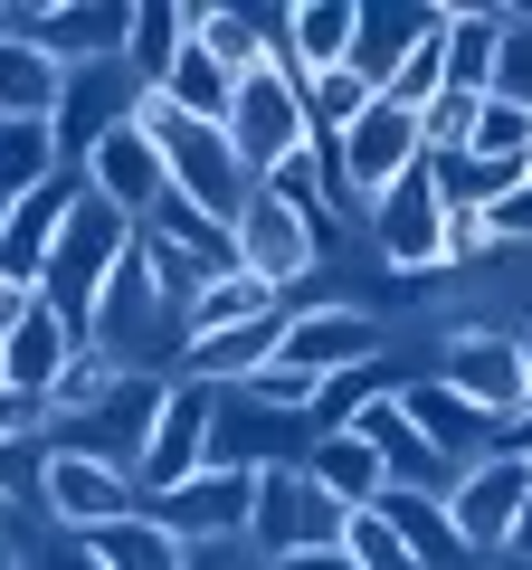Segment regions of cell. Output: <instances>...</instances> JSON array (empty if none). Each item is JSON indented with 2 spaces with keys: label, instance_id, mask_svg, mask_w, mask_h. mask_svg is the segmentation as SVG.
I'll return each instance as SVG.
<instances>
[{
  "label": "cell",
  "instance_id": "1",
  "mask_svg": "<svg viewBox=\"0 0 532 570\" xmlns=\"http://www.w3.org/2000/svg\"><path fill=\"white\" fill-rule=\"evenodd\" d=\"M134 228L144 219H124L115 200H96V190H77V209H67V228H58V247H48V276H39V295L77 324V343L96 333V295L115 285V266L134 257Z\"/></svg>",
  "mask_w": 532,
  "mask_h": 570
},
{
  "label": "cell",
  "instance_id": "2",
  "mask_svg": "<svg viewBox=\"0 0 532 570\" xmlns=\"http://www.w3.org/2000/svg\"><path fill=\"white\" fill-rule=\"evenodd\" d=\"M228 153L247 163V181H276L314 153V115H305V77L286 67H257L238 77V105H228Z\"/></svg>",
  "mask_w": 532,
  "mask_h": 570
},
{
  "label": "cell",
  "instance_id": "3",
  "mask_svg": "<svg viewBox=\"0 0 532 570\" xmlns=\"http://www.w3.org/2000/svg\"><path fill=\"white\" fill-rule=\"evenodd\" d=\"M410 163H428L418 115H400V105L371 96V115L352 124L343 142H324V200H333V209H362V219H371V200H381V190L400 181Z\"/></svg>",
  "mask_w": 532,
  "mask_h": 570
},
{
  "label": "cell",
  "instance_id": "4",
  "mask_svg": "<svg viewBox=\"0 0 532 570\" xmlns=\"http://www.w3.org/2000/svg\"><path fill=\"white\" fill-rule=\"evenodd\" d=\"M162 400H171V371H115L96 409H77L67 428H48V448H77V456H105L115 475L144 466L152 428H162Z\"/></svg>",
  "mask_w": 532,
  "mask_h": 570
},
{
  "label": "cell",
  "instance_id": "5",
  "mask_svg": "<svg viewBox=\"0 0 532 570\" xmlns=\"http://www.w3.org/2000/svg\"><path fill=\"white\" fill-rule=\"evenodd\" d=\"M228 238H238V266H247L257 285H276L286 305H295V285L324 266V219H305V209H295L276 181L247 190V209L228 219Z\"/></svg>",
  "mask_w": 532,
  "mask_h": 570
},
{
  "label": "cell",
  "instance_id": "6",
  "mask_svg": "<svg viewBox=\"0 0 532 570\" xmlns=\"http://www.w3.org/2000/svg\"><path fill=\"white\" fill-rule=\"evenodd\" d=\"M371 247H381L390 276H447V200H437L428 163H410L371 200Z\"/></svg>",
  "mask_w": 532,
  "mask_h": 570
},
{
  "label": "cell",
  "instance_id": "7",
  "mask_svg": "<svg viewBox=\"0 0 532 570\" xmlns=\"http://www.w3.org/2000/svg\"><path fill=\"white\" fill-rule=\"evenodd\" d=\"M343 523H352V513L333 504L305 466H257V523H247L257 561H276V551H333Z\"/></svg>",
  "mask_w": 532,
  "mask_h": 570
},
{
  "label": "cell",
  "instance_id": "8",
  "mask_svg": "<svg viewBox=\"0 0 532 570\" xmlns=\"http://www.w3.org/2000/svg\"><path fill=\"white\" fill-rule=\"evenodd\" d=\"M428 381H447L456 400H475L485 419H523V343H513L504 324H456L447 343H437V371Z\"/></svg>",
  "mask_w": 532,
  "mask_h": 570
},
{
  "label": "cell",
  "instance_id": "9",
  "mask_svg": "<svg viewBox=\"0 0 532 570\" xmlns=\"http://www.w3.org/2000/svg\"><path fill=\"white\" fill-rule=\"evenodd\" d=\"M286 371L305 381H333V371H362V362H390V324L371 305H295L286 314Z\"/></svg>",
  "mask_w": 532,
  "mask_h": 570
},
{
  "label": "cell",
  "instance_id": "10",
  "mask_svg": "<svg viewBox=\"0 0 532 570\" xmlns=\"http://www.w3.org/2000/svg\"><path fill=\"white\" fill-rule=\"evenodd\" d=\"M152 523L171 532L181 551H200V542H247V523H257V475H228V466H200L190 485H171V494H152Z\"/></svg>",
  "mask_w": 532,
  "mask_h": 570
},
{
  "label": "cell",
  "instance_id": "11",
  "mask_svg": "<svg viewBox=\"0 0 532 570\" xmlns=\"http://www.w3.org/2000/svg\"><path fill=\"white\" fill-rule=\"evenodd\" d=\"M209 419H219V390H200V381H171V400H162V428H152L144 466H134V504H152V494L190 485V475L209 466Z\"/></svg>",
  "mask_w": 532,
  "mask_h": 570
},
{
  "label": "cell",
  "instance_id": "12",
  "mask_svg": "<svg viewBox=\"0 0 532 570\" xmlns=\"http://www.w3.org/2000/svg\"><path fill=\"white\" fill-rule=\"evenodd\" d=\"M134 96H144V86L124 77V58L67 67V96H58V115H48V134H58V163H67V171H86V153H96V142L115 134L124 115H134Z\"/></svg>",
  "mask_w": 532,
  "mask_h": 570
},
{
  "label": "cell",
  "instance_id": "13",
  "mask_svg": "<svg viewBox=\"0 0 532 570\" xmlns=\"http://www.w3.org/2000/svg\"><path fill=\"white\" fill-rule=\"evenodd\" d=\"M39 513H48L58 532H105L115 513H134V475H115L105 456L48 448V475H39Z\"/></svg>",
  "mask_w": 532,
  "mask_h": 570
},
{
  "label": "cell",
  "instance_id": "14",
  "mask_svg": "<svg viewBox=\"0 0 532 570\" xmlns=\"http://www.w3.org/2000/svg\"><path fill=\"white\" fill-rule=\"evenodd\" d=\"M400 409H410V428L428 438L437 456H447L456 475L485 466V456H504V419H485L475 400H456L447 381H400Z\"/></svg>",
  "mask_w": 532,
  "mask_h": 570
},
{
  "label": "cell",
  "instance_id": "15",
  "mask_svg": "<svg viewBox=\"0 0 532 570\" xmlns=\"http://www.w3.org/2000/svg\"><path fill=\"white\" fill-rule=\"evenodd\" d=\"M523 494H532V466L523 456H485V466H466L456 475V494H447V513H456V542L475 551V561H504V532H513V513H523Z\"/></svg>",
  "mask_w": 532,
  "mask_h": 570
},
{
  "label": "cell",
  "instance_id": "16",
  "mask_svg": "<svg viewBox=\"0 0 532 570\" xmlns=\"http://www.w3.org/2000/svg\"><path fill=\"white\" fill-rule=\"evenodd\" d=\"M77 190H86V171H58V181L29 190V200H0V276H10V285H29V295H39L48 247H58V228H67V209H77Z\"/></svg>",
  "mask_w": 532,
  "mask_h": 570
},
{
  "label": "cell",
  "instance_id": "17",
  "mask_svg": "<svg viewBox=\"0 0 532 570\" xmlns=\"http://www.w3.org/2000/svg\"><path fill=\"white\" fill-rule=\"evenodd\" d=\"M437 29H447V0H352V77L381 96V77Z\"/></svg>",
  "mask_w": 532,
  "mask_h": 570
},
{
  "label": "cell",
  "instance_id": "18",
  "mask_svg": "<svg viewBox=\"0 0 532 570\" xmlns=\"http://www.w3.org/2000/svg\"><path fill=\"white\" fill-rule=\"evenodd\" d=\"M77 352H86V343H77V324H67V314L39 295L20 324L0 333V381L20 390V400H39V419H48V390L67 381V362H77Z\"/></svg>",
  "mask_w": 532,
  "mask_h": 570
},
{
  "label": "cell",
  "instance_id": "19",
  "mask_svg": "<svg viewBox=\"0 0 532 570\" xmlns=\"http://www.w3.org/2000/svg\"><path fill=\"white\" fill-rule=\"evenodd\" d=\"M86 190H96V200H115L124 219H144V209L171 190V171H162V142H152L144 124L124 115L115 134H105L96 153H86Z\"/></svg>",
  "mask_w": 532,
  "mask_h": 570
},
{
  "label": "cell",
  "instance_id": "20",
  "mask_svg": "<svg viewBox=\"0 0 532 570\" xmlns=\"http://www.w3.org/2000/svg\"><path fill=\"white\" fill-rule=\"evenodd\" d=\"M124 20H134V0H48L29 20V48L58 67H96V58H124Z\"/></svg>",
  "mask_w": 532,
  "mask_h": 570
},
{
  "label": "cell",
  "instance_id": "21",
  "mask_svg": "<svg viewBox=\"0 0 532 570\" xmlns=\"http://www.w3.org/2000/svg\"><path fill=\"white\" fill-rule=\"evenodd\" d=\"M504 67V0H447V96L485 105Z\"/></svg>",
  "mask_w": 532,
  "mask_h": 570
},
{
  "label": "cell",
  "instance_id": "22",
  "mask_svg": "<svg viewBox=\"0 0 532 570\" xmlns=\"http://www.w3.org/2000/svg\"><path fill=\"white\" fill-rule=\"evenodd\" d=\"M295 466H305V475H314V485H324L343 513H371V504L390 494L381 448H371V438H352V428H343V438H305V456H295Z\"/></svg>",
  "mask_w": 532,
  "mask_h": 570
},
{
  "label": "cell",
  "instance_id": "23",
  "mask_svg": "<svg viewBox=\"0 0 532 570\" xmlns=\"http://www.w3.org/2000/svg\"><path fill=\"white\" fill-rule=\"evenodd\" d=\"M144 238H162V247H181V257L200 266V285H219V276H238V238H228V219H209V209H190L181 190H162V200L144 209Z\"/></svg>",
  "mask_w": 532,
  "mask_h": 570
},
{
  "label": "cell",
  "instance_id": "24",
  "mask_svg": "<svg viewBox=\"0 0 532 570\" xmlns=\"http://www.w3.org/2000/svg\"><path fill=\"white\" fill-rule=\"evenodd\" d=\"M286 67L305 86L352 67V0H286Z\"/></svg>",
  "mask_w": 532,
  "mask_h": 570
},
{
  "label": "cell",
  "instance_id": "25",
  "mask_svg": "<svg viewBox=\"0 0 532 570\" xmlns=\"http://www.w3.org/2000/svg\"><path fill=\"white\" fill-rule=\"evenodd\" d=\"M181 48H190V0H134V20H124V77L152 96Z\"/></svg>",
  "mask_w": 532,
  "mask_h": 570
},
{
  "label": "cell",
  "instance_id": "26",
  "mask_svg": "<svg viewBox=\"0 0 532 570\" xmlns=\"http://www.w3.org/2000/svg\"><path fill=\"white\" fill-rule=\"evenodd\" d=\"M371 513H381V523H390L400 542L418 551V570H466V561H475V551L456 542V513L437 504V494H400V485H390V494H381Z\"/></svg>",
  "mask_w": 532,
  "mask_h": 570
},
{
  "label": "cell",
  "instance_id": "27",
  "mask_svg": "<svg viewBox=\"0 0 532 570\" xmlns=\"http://www.w3.org/2000/svg\"><path fill=\"white\" fill-rule=\"evenodd\" d=\"M67 96V67L39 58L29 39H0V124H48Z\"/></svg>",
  "mask_w": 532,
  "mask_h": 570
},
{
  "label": "cell",
  "instance_id": "28",
  "mask_svg": "<svg viewBox=\"0 0 532 570\" xmlns=\"http://www.w3.org/2000/svg\"><path fill=\"white\" fill-rule=\"evenodd\" d=\"M152 96H162L171 115H190V124H219V134H228V105H238V77H228V67L209 58L200 39H190L181 58H171V77L152 86Z\"/></svg>",
  "mask_w": 532,
  "mask_h": 570
},
{
  "label": "cell",
  "instance_id": "29",
  "mask_svg": "<svg viewBox=\"0 0 532 570\" xmlns=\"http://www.w3.org/2000/svg\"><path fill=\"white\" fill-rule=\"evenodd\" d=\"M86 551H96L105 570H181V561H190V551L171 542V532L152 523L144 504H134V513H115V523H105V532H86Z\"/></svg>",
  "mask_w": 532,
  "mask_h": 570
},
{
  "label": "cell",
  "instance_id": "30",
  "mask_svg": "<svg viewBox=\"0 0 532 570\" xmlns=\"http://www.w3.org/2000/svg\"><path fill=\"white\" fill-rule=\"evenodd\" d=\"M390 362H362V371H333V381H314V409H305V438H343L352 419H362L371 400H390Z\"/></svg>",
  "mask_w": 532,
  "mask_h": 570
},
{
  "label": "cell",
  "instance_id": "31",
  "mask_svg": "<svg viewBox=\"0 0 532 570\" xmlns=\"http://www.w3.org/2000/svg\"><path fill=\"white\" fill-rule=\"evenodd\" d=\"M58 134L48 124H0V200H29V190L58 181Z\"/></svg>",
  "mask_w": 532,
  "mask_h": 570
},
{
  "label": "cell",
  "instance_id": "32",
  "mask_svg": "<svg viewBox=\"0 0 532 570\" xmlns=\"http://www.w3.org/2000/svg\"><path fill=\"white\" fill-rule=\"evenodd\" d=\"M523 153H532V105L485 96V105H475V134H466V163H485V171H523Z\"/></svg>",
  "mask_w": 532,
  "mask_h": 570
},
{
  "label": "cell",
  "instance_id": "33",
  "mask_svg": "<svg viewBox=\"0 0 532 570\" xmlns=\"http://www.w3.org/2000/svg\"><path fill=\"white\" fill-rule=\"evenodd\" d=\"M286 305V295H276V285H257L238 266V276H219V285H200V295H190V343H200V333H228V324H257V314H276Z\"/></svg>",
  "mask_w": 532,
  "mask_h": 570
},
{
  "label": "cell",
  "instance_id": "34",
  "mask_svg": "<svg viewBox=\"0 0 532 570\" xmlns=\"http://www.w3.org/2000/svg\"><path fill=\"white\" fill-rule=\"evenodd\" d=\"M343 551H352L362 570H418V551L400 542V532H390L381 513H352V523H343Z\"/></svg>",
  "mask_w": 532,
  "mask_h": 570
},
{
  "label": "cell",
  "instance_id": "35",
  "mask_svg": "<svg viewBox=\"0 0 532 570\" xmlns=\"http://www.w3.org/2000/svg\"><path fill=\"white\" fill-rule=\"evenodd\" d=\"M39 475H48V438H0V504L39 513Z\"/></svg>",
  "mask_w": 532,
  "mask_h": 570
},
{
  "label": "cell",
  "instance_id": "36",
  "mask_svg": "<svg viewBox=\"0 0 532 570\" xmlns=\"http://www.w3.org/2000/svg\"><path fill=\"white\" fill-rule=\"evenodd\" d=\"M238 400H257L266 419H305V409H314V381H305V371H286V362H266Z\"/></svg>",
  "mask_w": 532,
  "mask_h": 570
},
{
  "label": "cell",
  "instance_id": "37",
  "mask_svg": "<svg viewBox=\"0 0 532 570\" xmlns=\"http://www.w3.org/2000/svg\"><path fill=\"white\" fill-rule=\"evenodd\" d=\"M29 570H105V561L86 551V532H39L29 542Z\"/></svg>",
  "mask_w": 532,
  "mask_h": 570
},
{
  "label": "cell",
  "instance_id": "38",
  "mask_svg": "<svg viewBox=\"0 0 532 570\" xmlns=\"http://www.w3.org/2000/svg\"><path fill=\"white\" fill-rule=\"evenodd\" d=\"M181 570H266V561H257V542H200Z\"/></svg>",
  "mask_w": 532,
  "mask_h": 570
},
{
  "label": "cell",
  "instance_id": "39",
  "mask_svg": "<svg viewBox=\"0 0 532 570\" xmlns=\"http://www.w3.org/2000/svg\"><path fill=\"white\" fill-rule=\"evenodd\" d=\"M266 570H362V561H352V551L333 542V551H276V561H266Z\"/></svg>",
  "mask_w": 532,
  "mask_h": 570
},
{
  "label": "cell",
  "instance_id": "40",
  "mask_svg": "<svg viewBox=\"0 0 532 570\" xmlns=\"http://www.w3.org/2000/svg\"><path fill=\"white\" fill-rule=\"evenodd\" d=\"M504 561L532 570V494H523V513H513V532H504Z\"/></svg>",
  "mask_w": 532,
  "mask_h": 570
},
{
  "label": "cell",
  "instance_id": "41",
  "mask_svg": "<svg viewBox=\"0 0 532 570\" xmlns=\"http://www.w3.org/2000/svg\"><path fill=\"white\" fill-rule=\"evenodd\" d=\"M29 305H39V295H29V285H10V276H0V333L20 324V314H29Z\"/></svg>",
  "mask_w": 532,
  "mask_h": 570
},
{
  "label": "cell",
  "instance_id": "42",
  "mask_svg": "<svg viewBox=\"0 0 532 570\" xmlns=\"http://www.w3.org/2000/svg\"><path fill=\"white\" fill-rule=\"evenodd\" d=\"M504 456H532V409H523V419L504 428Z\"/></svg>",
  "mask_w": 532,
  "mask_h": 570
},
{
  "label": "cell",
  "instance_id": "43",
  "mask_svg": "<svg viewBox=\"0 0 532 570\" xmlns=\"http://www.w3.org/2000/svg\"><path fill=\"white\" fill-rule=\"evenodd\" d=\"M513 343H523V409H532V324H513Z\"/></svg>",
  "mask_w": 532,
  "mask_h": 570
},
{
  "label": "cell",
  "instance_id": "44",
  "mask_svg": "<svg viewBox=\"0 0 532 570\" xmlns=\"http://www.w3.org/2000/svg\"><path fill=\"white\" fill-rule=\"evenodd\" d=\"M523 171H532V153H523Z\"/></svg>",
  "mask_w": 532,
  "mask_h": 570
},
{
  "label": "cell",
  "instance_id": "45",
  "mask_svg": "<svg viewBox=\"0 0 532 570\" xmlns=\"http://www.w3.org/2000/svg\"><path fill=\"white\" fill-rule=\"evenodd\" d=\"M0 390H10V381H0Z\"/></svg>",
  "mask_w": 532,
  "mask_h": 570
},
{
  "label": "cell",
  "instance_id": "46",
  "mask_svg": "<svg viewBox=\"0 0 532 570\" xmlns=\"http://www.w3.org/2000/svg\"><path fill=\"white\" fill-rule=\"evenodd\" d=\"M523 466H532V456H523Z\"/></svg>",
  "mask_w": 532,
  "mask_h": 570
}]
</instances>
